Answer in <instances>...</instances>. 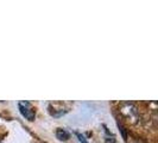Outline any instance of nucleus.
Returning a JSON list of instances; mask_svg holds the SVG:
<instances>
[{
	"instance_id": "1",
	"label": "nucleus",
	"mask_w": 158,
	"mask_h": 143,
	"mask_svg": "<svg viewBox=\"0 0 158 143\" xmlns=\"http://www.w3.org/2000/svg\"><path fill=\"white\" fill-rule=\"evenodd\" d=\"M120 112L131 123H137L139 119V113L132 103H123L120 106Z\"/></svg>"
},
{
	"instance_id": "2",
	"label": "nucleus",
	"mask_w": 158,
	"mask_h": 143,
	"mask_svg": "<svg viewBox=\"0 0 158 143\" xmlns=\"http://www.w3.org/2000/svg\"><path fill=\"white\" fill-rule=\"evenodd\" d=\"M19 111L27 120H33L36 117V111L31 107V105L27 102L19 103Z\"/></svg>"
},
{
	"instance_id": "3",
	"label": "nucleus",
	"mask_w": 158,
	"mask_h": 143,
	"mask_svg": "<svg viewBox=\"0 0 158 143\" xmlns=\"http://www.w3.org/2000/svg\"><path fill=\"white\" fill-rule=\"evenodd\" d=\"M56 137L60 140V141H67L70 135H69V132L67 131V130H64L62 128H58L57 130H56Z\"/></svg>"
},
{
	"instance_id": "4",
	"label": "nucleus",
	"mask_w": 158,
	"mask_h": 143,
	"mask_svg": "<svg viewBox=\"0 0 158 143\" xmlns=\"http://www.w3.org/2000/svg\"><path fill=\"white\" fill-rule=\"evenodd\" d=\"M118 127H119V130H120V132L123 134V138L126 141V140H127V135H126V131H125L124 127H123V125H120V124H118Z\"/></svg>"
},
{
	"instance_id": "5",
	"label": "nucleus",
	"mask_w": 158,
	"mask_h": 143,
	"mask_svg": "<svg viewBox=\"0 0 158 143\" xmlns=\"http://www.w3.org/2000/svg\"><path fill=\"white\" fill-rule=\"evenodd\" d=\"M76 136L79 137V140H80V141H81L82 143H88V141L86 140V137H85L83 135H81V134H79V132H76Z\"/></svg>"
}]
</instances>
